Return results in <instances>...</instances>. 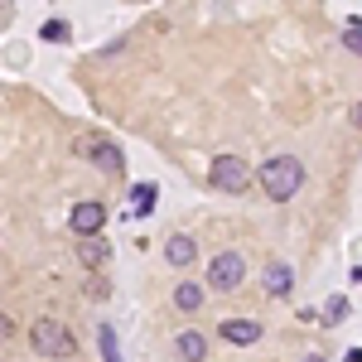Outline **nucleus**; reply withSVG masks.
Instances as JSON below:
<instances>
[{
    "label": "nucleus",
    "mask_w": 362,
    "mask_h": 362,
    "mask_svg": "<svg viewBox=\"0 0 362 362\" xmlns=\"http://www.w3.org/2000/svg\"><path fill=\"white\" fill-rule=\"evenodd\" d=\"M256 184L266 189L271 203H290V198L300 194V184H305V165L295 155H271L266 165L256 169Z\"/></svg>",
    "instance_id": "1"
},
{
    "label": "nucleus",
    "mask_w": 362,
    "mask_h": 362,
    "mask_svg": "<svg viewBox=\"0 0 362 362\" xmlns=\"http://www.w3.org/2000/svg\"><path fill=\"white\" fill-rule=\"evenodd\" d=\"M29 348L39 358H73L78 353V338H73V329H63L58 319H39L29 329Z\"/></svg>",
    "instance_id": "2"
},
{
    "label": "nucleus",
    "mask_w": 362,
    "mask_h": 362,
    "mask_svg": "<svg viewBox=\"0 0 362 362\" xmlns=\"http://www.w3.org/2000/svg\"><path fill=\"white\" fill-rule=\"evenodd\" d=\"M242 280H247V256H242V251H218V256L208 261L203 285H208V290H218V295H232Z\"/></svg>",
    "instance_id": "3"
},
{
    "label": "nucleus",
    "mask_w": 362,
    "mask_h": 362,
    "mask_svg": "<svg viewBox=\"0 0 362 362\" xmlns=\"http://www.w3.org/2000/svg\"><path fill=\"white\" fill-rule=\"evenodd\" d=\"M208 179H213V189H218V194H247L256 174H251V165L242 160V155H218L213 169H208Z\"/></svg>",
    "instance_id": "4"
},
{
    "label": "nucleus",
    "mask_w": 362,
    "mask_h": 362,
    "mask_svg": "<svg viewBox=\"0 0 362 362\" xmlns=\"http://www.w3.org/2000/svg\"><path fill=\"white\" fill-rule=\"evenodd\" d=\"M78 155L83 160H92V165H102L107 174H121V150H116V140H107V136H78Z\"/></svg>",
    "instance_id": "5"
},
{
    "label": "nucleus",
    "mask_w": 362,
    "mask_h": 362,
    "mask_svg": "<svg viewBox=\"0 0 362 362\" xmlns=\"http://www.w3.org/2000/svg\"><path fill=\"white\" fill-rule=\"evenodd\" d=\"M68 227L78 232V237H97L102 227H107V203H73V213H68Z\"/></svg>",
    "instance_id": "6"
},
{
    "label": "nucleus",
    "mask_w": 362,
    "mask_h": 362,
    "mask_svg": "<svg viewBox=\"0 0 362 362\" xmlns=\"http://www.w3.org/2000/svg\"><path fill=\"white\" fill-rule=\"evenodd\" d=\"M218 338L223 343H237V348H251V343H261V324L256 319H223L218 324Z\"/></svg>",
    "instance_id": "7"
},
{
    "label": "nucleus",
    "mask_w": 362,
    "mask_h": 362,
    "mask_svg": "<svg viewBox=\"0 0 362 362\" xmlns=\"http://www.w3.org/2000/svg\"><path fill=\"white\" fill-rule=\"evenodd\" d=\"M261 285H266V295H276V300H285V295L295 290V271H290L285 261H271V266L261 271Z\"/></svg>",
    "instance_id": "8"
},
{
    "label": "nucleus",
    "mask_w": 362,
    "mask_h": 362,
    "mask_svg": "<svg viewBox=\"0 0 362 362\" xmlns=\"http://www.w3.org/2000/svg\"><path fill=\"white\" fill-rule=\"evenodd\" d=\"M78 261L92 266V271H97V266H107V261H112V242H107L102 232H97V237H78Z\"/></svg>",
    "instance_id": "9"
},
{
    "label": "nucleus",
    "mask_w": 362,
    "mask_h": 362,
    "mask_svg": "<svg viewBox=\"0 0 362 362\" xmlns=\"http://www.w3.org/2000/svg\"><path fill=\"white\" fill-rule=\"evenodd\" d=\"M165 256H169V266H174V271H189V266H194V256H198L194 237H184V232H174V237L165 242Z\"/></svg>",
    "instance_id": "10"
},
{
    "label": "nucleus",
    "mask_w": 362,
    "mask_h": 362,
    "mask_svg": "<svg viewBox=\"0 0 362 362\" xmlns=\"http://www.w3.org/2000/svg\"><path fill=\"white\" fill-rule=\"evenodd\" d=\"M174 348H179V358H184V362H203V358H208V338L198 334V329H184Z\"/></svg>",
    "instance_id": "11"
},
{
    "label": "nucleus",
    "mask_w": 362,
    "mask_h": 362,
    "mask_svg": "<svg viewBox=\"0 0 362 362\" xmlns=\"http://www.w3.org/2000/svg\"><path fill=\"white\" fill-rule=\"evenodd\" d=\"M174 309L198 314V309H203V285H194V280H179V290H174Z\"/></svg>",
    "instance_id": "12"
},
{
    "label": "nucleus",
    "mask_w": 362,
    "mask_h": 362,
    "mask_svg": "<svg viewBox=\"0 0 362 362\" xmlns=\"http://www.w3.org/2000/svg\"><path fill=\"white\" fill-rule=\"evenodd\" d=\"M155 194H160L155 184H136V189H131V213H136V218H150V213H155Z\"/></svg>",
    "instance_id": "13"
},
{
    "label": "nucleus",
    "mask_w": 362,
    "mask_h": 362,
    "mask_svg": "<svg viewBox=\"0 0 362 362\" xmlns=\"http://www.w3.org/2000/svg\"><path fill=\"white\" fill-rule=\"evenodd\" d=\"M348 300H343V295H334V300H329V305H324V314H319V319H324V324H329V329H334V324H343V319H348Z\"/></svg>",
    "instance_id": "14"
},
{
    "label": "nucleus",
    "mask_w": 362,
    "mask_h": 362,
    "mask_svg": "<svg viewBox=\"0 0 362 362\" xmlns=\"http://www.w3.org/2000/svg\"><path fill=\"white\" fill-rule=\"evenodd\" d=\"M97 343H102V358H107V362H121V353H116V334H112V324H102V329H97Z\"/></svg>",
    "instance_id": "15"
},
{
    "label": "nucleus",
    "mask_w": 362,
    "mask_h": 362,
    "mask_svg": "<svg viewBox=\"0 0 362 362\" xmlns=\"http://www.w3.org/2000/svg\"><path fill=\"white\" fill-rule=\"evenodd\" d=\"M68 34H73V29L63 25V20H49V25L39 29V39H49V44H63V39H68Z\"/></svg>",
    "instance_id": "16"
},
{
    "label": "nucleus",
    "mask_w": 362,
    "mask_h": 362,
    "mask_svg": "<svg viewBox=\"0 0 362 362\" xmlns=\"http://www.w3.org/2000/svg\"><path fill=\"white\" fill-rule=\"evenodd\" d=\"M343 49H348V54H358V58H362V25H358V20H353V25L343 29Z\"/></svg>",
    "instance_id": "17"
},
{
    "label": "nucleus",
    "mask_w": 362,
    "mask_h": 362,
    "mask_svg": "<svg viewBox=\"0 0 362 362\" xmlns=\"http://www.w3.org/2000/svg\"><path fill=\"white\" fill-rule=\"evenodd\" d=\"M343 362H362V348H348V353H343Z\"/></svg>",
    "instance_id": "18"
},
{
    "label": "nucleus",
    "mask_w": 362,
    "mask_h": 362,
    "mask_svg": "<svg viewBox=\"0 0 362 362\" xmlns=\"http://www.w3.org/2000/svg\"><path fill=\"white\" fill-rule=\"evenodd\" d=\"M353 126H358V131H362V102H358V107H353Z\"/></svg>",
    "instance_id": "19"
},
{
    "label": "nucleus",
    "mask_w": 362,
    "mask_h": 362,
    "mask_svg": "<svg viewBox=\"0 0 362 362\" xmlns=\"http://www.w3.org/2000/svg\"><path fill=\"white\" fill-rule=\"evenodd\" d=\"M0 338H10V319L5 314H0Z\"/></svg>",
    "instance_id": "20"
},
{
    "label": "nucleus",
    "mask_w": 362,
    "mask_h": 362,
    "mask_svg": "<svg viewBox=\"0 0 362 362\" xmlns=\"http://www.w3.org/2000/svg\"><path fill=\"white\" fill-rule=\"evenodd\" d=\"M300 362H324V358H314V353H309V358H300Z\"/></svg>",
    "instance_id": "21"
}]
</instances>
